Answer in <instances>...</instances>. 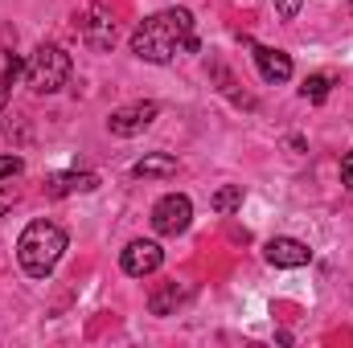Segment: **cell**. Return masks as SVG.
<instances>
[{"label":"cell","instance_id":"obj_6","mask_svg":"<svg viewBox=\"0 0 353 348\" xmlns=\"http://www.w3.org/2000/svg\"><path fill=\"white\" fill-rule=\"evenodd\" d=\"M157 115H161V107H157L152 98H136V102L115 107V111L107 115V131H111V135H119V140H132V135H140Z\"/></svg>","mask_w":353,"mask_h":348},{"label":"cell","instance_id":"obj_3","mask_svg":"<svg viewBox=\"0 0 353 348\" xmlns=\"http://www.w3.org/2000/svg\"><path fill=\"white\" fill-rule=\"evenodd\" d=\"M25 78L33 94H58L70 78V54L62 45H37L33 58L25 62Z\"/></svg>","mask_w":353,"mask_h":348},{"label":"cell","instance_id":"obj_10","mask_svg":"<svg viewBox=\"0 0 353 348\" xmlns=\"http://www.w3.org/2000/svg\"><path fill=\"white\" fill-rule=\"evenodd\" d=\"M99 188V176L94 173H58L46 180V197H70V193H94Z\"/></svg>","mask_w":353,"mask_h":348},{"label":"cell","instance_id":"obj_15","mask_svg":"<svg viewBox=\"0 0 353 348\" xmlns=\"http://www.w3.org/2000/svg\"><path fill=\"white\" fill-rule=\"evenodd\" d=\"M21 70H25V62L17 58V54H8V66H4V74H0V111H4V102H8V94L17 87V78H21Z\"/></svg>","mask_w":353,"mask_h":348},{"label":"cell","instance_id":"obj_9","mask_svg":"<svg viewBox=\"0 0 353 348\" xmlns=\"http://www.w3.org/2000/svg\"><path fill=\"white\" fill-rule=\"evenodd\" d=\"M251 58L263 74V83H288L292 78V58L283 50H271V45H251Z\"/></svg>","mask_w":353,"mask_h":348},{"label":"cell","instance_id":"obj_14","mask_svg":"<svg viewBox=\"0 0 353 348\" xmlns=\"http://www.w3.org/2000/svg\"><path fill=\"white\" fill-rule=\"evenodd\" d=\"M329 90H333V78H329V74H308L304 87H300V98H308V102H325Z\"/></svg>","mask_w":353,"mask_h":348},{"label":"cell","instance_id":"obj_7","mask_svg":"<svg viewBox=\"0 0 353 348\" xmlns=\"http://www.w3.org/2000/svg\"><path fill=\"white\" fill-rule=\"evenodd\" d=\"M119 266H123V274H132V279L157 274V270L165 266V250H161L152 238H136V242H128V246H123Z\"/></svg>","mask_w":353,"mask_h":348},{"label":"cell","instance_id":"obj_5","mask_svg":"<svg viewBox=\"0 0 353 348\" xmlns=\"http://www.w3.org/2000/svg\"><path fill=\"white\" fill-rule=\"evenodd\" d=\"M189 221H193V201H189L185 193H169V197H161V201L152 205V230L165 234V238L185 234Z\"/></svg>","mask_w":353,"mask_h":348},{"label":"cell","instance_id":"obj_17","mask_svg":"<svg viewBox=\"0 0 353 348\" xmlns=\"http://www.w3.org/2000/svg\"><path fill=\"white\" fill-rule=\"evenodd\" d=\"M300 4H304V0H275V12H279L283 21H296V12H300Z\"/></svg>","mask_w":353,"mask_h":348},{"label":"cell","instance_id":"obj_8","mask_svg":"<svg viewBox=\"0 0 353 348\" xmlns=\"http://www.w3.org/2000/svg\"><path fill=\"white\" fill-rule=\"evenodd\" d=\"M263 259L271 266H279V270H296V266H308L312 262V250L300 238H271L263 246Z\"/></svg>","mask_w":353,"mask_h":348},{"label":"cell","instance_id":"obj_11","mask_svg":"<svg viewBox=\"0 0 353 348\" xmlns=\"http://www.w3.org/2000/svg\"><path fill=\"white\" fill-rule=\"evenodd\" d=\"M176 156L169 152H152V156H144V160H136L132 164V176H140V180H152V176H176Z\"/></svg>","mask_w":353,"mask_h":348},{"label":"cell","instance_id":"obj_16","mask_svg":"<svg viewBox=\"0 0 353 348\" xmlns=\"http://www.w3.org/2000/svg\"><path fill=\"white\" fill-rule=\"evenodd\" d=\"M25 168V160L21 156H0V180H8V176H17Z\"/></svg>","mask_w":353,"mask_h":348},{"label":"cell","instance_id":"obj_18","mask_svg":"<svg viewBox=\"0 0 353 348\" xmlns=\"http://www.w3.org/2000/svg\"><path fill=\"white\" fill-rule=\"evenodd\" d=\"M341 180H345V188H353V152L341 156Z\"/></svg>","mask_w":353,"mask_h":348},{"label":"cell","instance_id":"obj_2","mask_svg":"<svg viewBox=\"0 0 353 348\" xmlns=\"http://www.w3.org/2000/svg\"><path fill=\"white\" fill-rule=\"evenodd\" d=\"M62 254H66V230L54 221H29L25 234L17 238V262L29 279H46Z\"/></svg>","mask_w":353,"mask_h":348},{"label":"cell","instance_id":"obj_1","mask_svg":"<svg viewBox=\"0 0 353 348\" xmlns=\"http://www.w3.org/2000/svg\"><path fill=\"white\" fill-rule=\"evenodd\" d=\"M197 50H201V41L193 33L189 8H161L132 29V54L152 66H165L176 54H197Z\"/></svg>","mask_w":353,"mask_h":348},{"label":"cell","instance_id":"obj_12","mask_svg":"<svg viewBox=\"0 0 353 348\" xmlns=\"http://www.w3.org/2000/svg\"><path fill=\"white\" fill-rule=\"evenodd\" d=\"M185 295H189L185 287L165 283V287H157V291H152V299H148V312H152V316H173L176 307L185 303Z\"/></svg>","mask_w":353,"mask_h":348},{"label":"cell","instance_id":"obj_13","mask_svg":"<svg viewBox=\"0 0 353 348\" xmlns=\"http://www.w3.org/2000/svg\"><path fill=\"white\" fill-rule=\"evenodd\" d=\"M239 205H243V184H222V188L210 197V209H214V213H222V217H226V213H234Z\"/></svg>","mask_w":353,"mask_h":348},{"label":"cell","instance_id":"obj_4","mask_svg":"<svg viewBox=\"0 0 353 348\" xmlns=\"http://www.w3.org/2000/svg\"><path fill=\"white\" fill-rule=\"evenodd\" d=\"M79 37L87 41L90 50H111L115 45V12L107 8V4H99V0H90L87 8L79 12Z\"/></svg>","mask_w":353,"mask_h":348}]
</instances>
